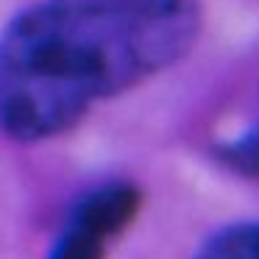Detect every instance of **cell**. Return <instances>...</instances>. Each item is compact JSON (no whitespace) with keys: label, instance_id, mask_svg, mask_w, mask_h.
<instances>
[{"label":"cell","instance_id":"1","mask_svg":"<svg viewBox=\"0 0 259 259\" xmlns=\"http://www.w3.org/2000/svg\"><path fill=\"white\" fill-rule=\"evenodd\" d=\"M195 31L192 0H42L0 36V128L17 140L59 134L173 64Z\"/></svg>","mask_w":259,"mask_h":259},{"label":"cell","instance_id":"2","mask_svg":"<svg viewBox=\"0 0 259 259\" xmlns=\"http://www.w3.org/2000/svg\"><path fill=\"white\" fill-rule=\"evenodd\" d=\"M137 209H140V192L134 187L109 184L90 192L75 206L70 220H78V223L90 226L92 231H98L103 237H114L137 218Z\"/></svg>","mask_w":259,"mask_h":259},{"label":"cell","instance_id":"3","mask_svg":"<svg viewBox=\"0 0 259 259\" xmlns=\"http://www.w3.org/2000/svg\"><path fill=\"white\" fill-rule=\"evenodd\" d=\"M195 259H259V223L218 231L201 245Z\"/></svg>","mask_w":259,"mask_h":259},{"label":"cell","instance_id":"4","mask_svg":"<svg viewBox=\"0 0 259 259\" xmlns=\"http://www.w3.org/2000/svg\"><path fill=\"white\" fill-rule=\"evenodd\" d=\"M103 242L106 237L92 231L90 226L70 220L62 240L56 242L51 259H103Z\"/></svg>","mask_w":259,"mask_h":259},{"label":"cell","instance_id":"5","mask_svg":"<svg viewBox=\"0 0 259 259\" xmlns=\"http://www.w3.org/2000/svg\"><path fill=\"white\" fill-rule=\"evenodd\" d=\"M223 159L242 173L259 176V134H248L242 140L231 142L229 148H223Z\"/></svg>","mask_w":259,"mask_h":259}]
</instances>
